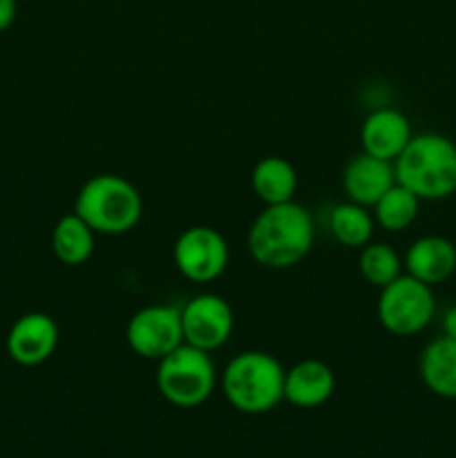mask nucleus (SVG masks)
Here are the masks:
<instances>
[{
	"mask_svg": "<svg viewBox=\"0 0 456 458\" xmlns=\"http://www.w3.org/2000/svg\"><path fill=\"white\" fill-rule=\"evenodd\" d=\"M74 213L101 235H125L141 222V192L119 174H94L80 186Z\"/></svg>",
	"mask_w": 456,
	"mask_h": 458,
	"instance_id": "nucleus-4",
	"label": "nucleus"
},
{
	"mask_svg": "<svg viewBox=\"0 0 456 458\" xmlns=\"http://www.w3.org/2000/svg\"><path fill=\"white\" fill-rule=\"evenodd\" d=\"M250 188L264 206L286 204L298 191V173L284 157H264L250 173Z\"/></svg>",
	"mask_w": 456,
	"mask_h": 458,
	"instance_id": "nucleus-16",
	"label": "nucleus"
},
{
	"mask_svg": "<svg viewBox=\"0 0 456 458\" xmlns=\"http://www.w3.org/2000/svg\"><path fill=\"white\" fill-rule=\"evenodd\" d=\"M94 235L97 233L76 213L63 215L52 231V250L56 259L65 267H80L94 253Z\"/></svg>",
	"mask_w": 456,
	"mask_h": 458,
	"instance_id": "nucleus-17",
	"label": "nucleus"
},
{
	"mask_svg": "<svg viewBox=\"0 0 456 458\" xmlns=\"http://www.w3.org/2000/svg\"><path fill=\"white\" fill-rule=\"evenodd\" d=\"M226 240L210 226H190L177 237L173 246V259L177 271L195 284H210L224 276L228 267Z\"/></svg>",
	"mask_w": 456,
	"mask_h": 458,
	"instance_id": "nucleus-8",
	"label": "nucleus"
},
{
	"mask_svg": "<svg viewBox=\"0 0 456 458\" xmlns=\"http://www.w3.org/2000/svg\"><path fill=\"white\" fill-rule=\"evenodd\" d=\"M393 173L420 201L447 199L456 192V143L436 132L414 134L393 161Z\"/></svg>",
	"mask_w": 456,
	"mask_h": 458,
	"instance_id": "nucleus-2",
	"label": "nucleus"
},
{
	"mask_svg": "<svg viewBox=\"0 0 456 458\" xmlns=\"http://www.w3.org/2000/svg\"><path fill=\"white\" fill-rule=\"evenodd\" d=\"M358 268H360V276L367 284L376 286V289H384L396 277L402 276V259L389 244L369 242L360 249Z\"/></svg>",
	"mask_w": 456,
	"mask_h": 458,
	"instance_id": "nucleus-20",
	"label": "nucleus"
},
{
	"mask_svg": "<svg viewBox=\"0 0 456 458\" xmlns=\"http://www.w3.org/2000/svg\"><path fill=\"white\" fill-rule=\"evenodd\" d=\"M58 347V325L49 313L31 311L18 318L7 334V353L16 365L38 367Z\"/></svg>",
	"mask_w": 456,
	"mask_h": 458,
	"instance_id": "nucleus-10",
	"label": "nucleus"
},
{
	"mask_svg": "<svg viewBox=\"0 0 456 458\" xmlns=\"http://www.w3.org/2000/svg\"><path fill=\"white\" fill-rule=\"evenodd\" d=\"M156 389L165 403L182 410L201 407L217 387V369L208 352L183 343L156 365Z\"/></svg>",
	"mask_w": 456,
	"mask_h": 458,
	"instance_id": "nucleus-5",
	"label": "nucleus"
},
{
	"mask_svg": "<svg viewBox=\"0 0 456 458\" xmlns=\"http://www.w3.org/2000/svg\"><path fill=\"white\" fill-rule=\"evenodd\" d=\"M18 13V4L16 0H0V31L9 30L16 21Z\"/></svg>",
	"mask_w": 456,
	"mask_h": 458,
	"instance_id": "nucleus-21",
	"label": "nucleus"
},
{
	"mask_svg": "<svg viewBox=\"0 0 456 458\" xmlns=\"http://www.w3.org/2000/svg\"><path fill=\"white\" fill-rule=\"evenodd\" d=\"M329 228L335 242H340L347 249H362L374 237V215L369 208L353 201H342V204L334 206L329 213Z\"/></svg>",
	"mask_w": 456,
	"mask_h": 458,
	"instance_id": "nucleus-18",
	"label": "nucleus"
},
{
	"mask_svg": "<svg viewBox=\"0 0 456 458\" xmlns=\"http://www.w3.org/2000/svg\"><path fill=\"white\" fill-rule=\"evenodd\" d=\"M420 380L432 394L441 398H456V340L441 335L432 340L420 353Z\"/></svg>",
	"mask_w": 456,
	"mask_h": 458,
	"instance_id": "nucleus-15",
	"label": "nucleus"
},
{
	"mask_svg": "<svg viewBox=\"0 0 456 458\" xmlns=\"http://www.w3.org/2000/svg\"><path fill=\"white\" fill-rule=\"evenodd\" d=\"M378 322L387 334L410 338L427 329L436 313L432 286L402 273L401 277L380 289L376 304Z\"/></svg>",
	"mask_w": 456,
	"mask_h": 458,
	"instance_id": "nucleus-6",
	"label": "nucleus"
},
{
	"mask_svg": "<svg viewBox=\"0 0 456 458\" xmlns=\"http://www.w3.org/2000/svg\"><path fill=\"white\" fill-rule=\"evenodd\" d=\"M402 267L407 276L425 282L427 286L443 284L456 271V246L441 235L418 237L407 249Z\"/></svg>",
	"mask_w": 456,
	"mask_h": 458,
	"instance_id": "nucleus-14",
	"label": "nucleus"
},
{
	"mask_svg": "<svg viewBox=\"0 0 456 458\" xmlns=\"http://www.w3.org/2000/svg\"><path fill=\"white\" fill-rule=\"evenodd\" d=\"M411 123L402 112L393 107H378L369 112L360 125V143L362 152L371 157H378L384 161H396L411 141Z\"/></svg>",
	"mask_w": 456,
	"mask_h": 458,
	"instance_id": "nucleus-12",
	"label": "nucleus"
},
{
	"mask_svg": "<svg viewBox=\"0 0 456 458\" xmlns=\"http://www.w3.org/2000/svg\"><path fill=\"white\" fill-rule=\"evenodd\" d=\"M125 340L139 358L159 362L183 344L182 309L173 304H150L139 309L128 320Z\"/></svg>",
	"mask_w": 456,
	"mask_h": 458,
	"instance_id": "nucleus-7",
	"label": "nucleus"
},
{
	"mask_svg": "<svg viewBox=\"0 0 456 458\" xmlns=\"http://www.w3.org/2000/svg\"><path fill=\"white\" fill-rule=\"evenodd\" d=\"M286 369L266 352H241L228 360L222 392L232 410L249 416L266 414L284 401Z\"/></svg>",
	"mask_w": 456,
	"mask_h": 458,
	"instance_id": "nucleus-3",
	"label": "nucleus"
},
{
	"mask_svg": "<svg viewBox=\"0 0 456 458\" xmlns=\"http://www.w3.org/2000/svg\"><path fill=\"white\" fill-rule=\"evenodd\" d=\"M418 208V197L396 182L374 204V222L376 226L384 228L387 233H401L416 222Z\"/></svg>",
	"mask_w": 456,
	"mask_h": 458,
	"instance_id": "nucleus-19",
	"label": "nucleus"
},
{
	"mask_svg": "<svg viewBox=\"0 0 456 458\" xmlns=\"http://www.w3.org/2000/svg\"><path fill=\"white\" fill-rule=\"evenodd\" d=\"M316 237L313 217L302 204L264 206L246 235L249 253L259 267L282 271L302 262Z\"/></svg>",
	"mask_w": 456,
	"mask_h": 458,
	"instance_id": "nucleus-1",
	"label": "nucleus"
},
{
	"mask_svg": "<svg viewBox=\"0 0 456 458\" xmlns=\"http://www.w3.org/2000/svg\"><path fill=\"white\" fill-rule=\"evenodd\" d=\"M182 327L183 343L210 353L228 343L235 327V316L222 295L201 293L182 307Z\"/></svg>",
	"mask_w": 456,
	"mask_h": 458,
	"instance_id": "nucleus-9",
	"label": "nucleus"
},
{
	"mask_svg": "<svg viewBox=\"0 0 456 458\" xmlns=\"http://www.w3.org/2000/svg\"><path fill=\"white\" fill-rule=\"evenodd\" d=\"M335 392V374L317 358L295 362L284 374V401L300 410L322 407Z\"/></svg>",
	"mask_w": 456,
	"mask_h": 458,
	"instance_id": "nucleus-13",
	"label": "nucleus"
},
{
	"mask_svg": "<svg viewBox=\"0 0 456 458\" xmlns=\"http://www.w3.org/2000/svg\"><path fill=\"white\" fill-rule=\"evenodd\" d=\"M396 183L392 161L378 159L367 152L351 157L342 170V191L347 201L374 208L376 201Z\"/></svg>",
	"mask_w": 456,
	"mask_h": 458,
	"instance_id": "nucleus-11",
	"label": "nucleus"
},
{
	"mask_svg": "<svg viewBox=\"0 0 456 458\" xmlns=\"http://www.w3.org/2000/svg\"><path fill=\"white\" fill-rule=\"evenodd\" d=\"M443 335L456 340V304L447 309L445 316H443Z\"/></svg>",
	"mask_w": 456,
	"mask_h": 458,
	"instance_id": "nucleus-22",
	"label": "nucleus"
}]
</instances>
